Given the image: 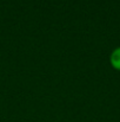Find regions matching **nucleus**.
I'll use <instances>...</instances> for the list:
<instances>
[{"mask_svg":"<svg viewBox=\"0 0 120 122\" xmlns=\"http://www.w3.org/2000/svg\"><path fill=\"white\" fill-rule=\"evenodd\" d=\"M110 64L111 66L117 70V71H120V46L116 47L111 55H110Z\"/></svg>","mask_w":120,"mask_h":122,"instance_id":"nucleus-1","label":"nucleus"}]
</instances>
